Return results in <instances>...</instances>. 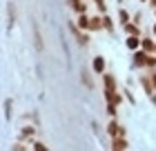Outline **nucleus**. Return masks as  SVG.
<instances>
[{"label":"nucleus","mask_w":156,"mask_h":151,"mask_svg":"<svg viewBox=\"0 0 156 151\" xmlns=\"http://www.w3.org/2000/svg\"><path fill=\"white\" fill-rule=\"evenodd\" d=\"M69 31L74 33V38H76V42H78L80 47H87V45H89V36H87V31H83L76 22H69Z\"/></svg>","instance_id":"f257e3e1"},{"label":"nucleus","mask_w":156,"mask_h":151,"mask_svg":"<svg viewBox=\"0 0 156 151\" xmlns=\"http://www.w3.org/2000/svg\"><path fill=\"white\" fill-rule=\"evenodd\" d=\"M147 58H150V53L143 51V49L134 51V67H136V69H145L147 67Z\"/></svg>","instance_id":"f03ea898"},{"label":"nucleus","mask_w":156,"mask_h":151,"mask_svg":"<svg viewBox=\"0 0 156 151\" xmlns=\"http://www.w3.org/2000/svg\"><path fill=\"white\" fill-rule=\"evenodd\" d=\"M107 136H109V138H116V136H125V127H123V125H118L116 118H112V122L107 125Z\"/></svg>","instance_id":"7ed1b4c3"},{"label":"nucleus","mask_w":156,"mask_h":151,"mask_svg":"<svg viewBox=\"0 0 156 151\" xmlns=\"http://www.w3.org/2000/svg\"><path fill=\"white\" fill-rule=\"evenodd\" d=\"M140 36H127L125 38V45H127V49H129V51H138L140 49Z\"/></svg>","instance_id":"20e7f679"},{"label":"nucleus","mask_w":156,"mask_h":151,"mask_svg":"<svg viewBox=\"0 0 156 151\" xmlns=\"http://www.w3.org/2000/svg\"><path fill=\"white\" fill-rule=\"evenodd\" d=\"M76 25L80 27L83 31H89V27H91V16H89V13H78Z\"/></svg>","instance_id":"39448f33"},{"label":"nucleus","mask_w":156,"mask_h":151,"mask_svg":"<svg viewBox=\"0 0 156 151\" xmlns=\"http://www.w3.org/2000/svg\"><path fill=\"white\" fill-rule=\"evenodd\" d=\"M91 69H94V74H98V76L105 74V58L103 56H96V58L91 60Z\"/></svg>","instance_id":"423d86ee"},{"label":"nucleus","mask_w":156,"mask_h":151,"mask_svg":"<svg viewBox=\"0 0 156 151\" xmlns=\"http://www.w3.org/2000/svg\"><path fill=\"white\" fill-rule=\"evenodd\" d=\"M138 80H140V84H143V89H145V93H147V96L156 93V89H154V82H152V76H140Z\"/></svg>","instance_id":"0eeeda50"},{"label":"nucleus","mask_w":156,"mask_h":151,"mask_svg":"<svg viewBox=\"0 0 156 151\" xmlns=\"http://www.w3.org/2000/svg\"><path fill=\"white\" fill-rule=\"evenodd\" d=\"M36 133H38L36 127L27 125V127H23V131H20V140H34V138H36Z\"/></svg>","instance_id":"6e6552de"},{"label":"nucleus","mask_w":156,"mask_h":151,"mask_svg":"<svg viewBox=\"0 0 156 151\" xmlns=\"http://www.w3.org/2000/svg\"><path fill=\"white\" fill-rule=\"evenodd\" d=\"M105 100H107V105H120L123 102V96H120L118 91H105Z\"/></svg>","instance_id":"1a4fd4ad"},{"label":"nucleus","mask_w":156,"mask_h":151,"mask_svg":"<svg viewBox=\"0 0 156 151\" xmlns=\"http://www.w3.org/2000/svg\"><path fill=\"white\" fill-rule=\"evenodd\" d=\"M123 31L127 36H140V25L138 22H125L123 25Z\"/></svg>","instance_id":"9d476101"},{"label":"nucleus","mask_w":156,"mask_h":151,"mask_svg":"<svg viewBox=\"0 0 156 151\" xmlns=\"http://www.w3.org/2000/svg\"><path fill=\"white\" fill-rule=\"evenodd\" d=\"M103 84H105V91H116V78L112 74H103Z\"/></svg>","instance_id":"9b49d317"},{"label":"nucleus","mask_w":156,"mask_h":151,"mask_svg":"<svg viewBox=\"0 0 156 151\" xmlns=\"http://www.w3.org/2000/svg\"><path fill=\"white\" fill-rule=\"evenodd\" d=\"M129 145H127V140H125V136H116V138H112V149H116V151H123L127 149Z\"/></svg>","instance_id":"f8f14e48"},{"label":"nucleus","mask_w":156,"mask_h":151,"mask_svg":"<svg viewBox=\"0 0 156 151\" xmlns=\"http://www.w3.org/2000/svg\"><path fill=\"white\" fill-rule=\"evenodd\" d=\"M69 9H74L76 13H87V5L85 0H69Z\"/></svg>","instance_id":"ddd939ff"},{"label":"nucleus","mask_w":156,"mask_h":151,"mask_svg":"<svg viewBox=\"0 0 156 151\" xmlns=\"http://www.w3.org/2000/svg\"><path fill=\"white\" fill-rule=\"evenodd\" d=\"M140 49H143V51H147V53H154L156 40H152V38H143V40H140Z\"/></svg>","instance_id":"4468645a"},{"label":"nucleus","mask_w":156,"mask_h":151,"mask_svg":"<svg viewBox=\"0 0 156 151\" xmlns=\"http://www.w3.org/2000/svg\"><path fill=\"white\" fill-rule=\"evenodd\" d=\"M34 40H36V49H38V51H42V49H45V45H42V36H40L38 22H34Z\"/></svg>","instance_id":"2eb2a0df"},{"label":"nucleus","mask_w":156,"mask_h":151,"mask_svg":"<svg viewBox=\"0 0 156 151\" xmlns=\"http://www.w3.org/2000/svg\"><path fill=\"white\" fill-rule=\"evenodd\" d=\"M80 80H83V84H85L87 89H94V87H96V84H94V80H91V78H89V74H87V69H80Z\"/></svg>","instance_id":"dca6fc26"},{"label":"nucleus","mask_w":156,"mask_h":151,"mask_svg":"<svg viewBox=\"0 0 156 151\" xmlns=\"http://www.w3.org/2000/svg\"><path fill=\"white\" fill-rule=\"evenodd\" d=\"M7 11H9V27H11L13 22H16V16H18V13H16V5L9 2V5H7Z\"/></svg>","instance_id":"f3484780"},{"label":"nucleus","mask_w":156,"mask_h":151,"mask_svg":"<svg viewBox=\"0 0 156 151\" xmlns=\"http://www.w3.org/2000/svg\"><path fill=\"white\" fill-rule=\"evenodd\" d=\"M103 29H107V31H114V22H112V18L107 16V13H103Z\"/></svg>","instance_id":"a211bd4d"},{"label":"nucleus","mask_w":156,"mask_h":151,"mask_svg":"<svg viewBox=\"0 0 156 151\" xmlns=\"http://www.w3.org/2000/svg\"><path fill=\"white\" fill-rule=\"evenodd\" d=\"M118 22H120V25L129 22V13H127L125 9H120V11H118Z\"/></svg>","instance_id":"6ab92c4d"},{"label":"nucleus","mask_w":156,"mask_h":151,"mask_svg":"<svg viewBox=\"0 0 156 151\" xmlns=\"http://www.w3.org/2000/svg\"><path fill=\"white\" fill-rule=\"evenodd\" d=\"M31 149H36V151H45L47 147H45V142H38V140H34V142H31Z\"/></svg>","instance_id":"aec40b11"},{"label":"nucleus","mask_w":156,"mask_h":151,"mask_svg":"<svg viewBox=\"0 0 156 151\" xmlns=\"http://www.w3.org/2000/svg\"><path fill=\"white\" fill-rule=\"evenodd\" d=\"M5 111H7V120L11 118V100H7L5 102Z\"/></svg>","instance_id":"412c9836"},{"label":"nucleus","mask_w":156,"mask_h":151,"mask_svg":"<svg viewBox=\"0 0 156 151\" xmlns=\"http://www.w3.org/2000/svg\"><path fill=\"white\" fill-rule=\"evenodd\" d=\"M107 113L112 118H116V105H107Z\"/></svg>","instance_id":"4be33fe9"},{"label":"nucleus","mask_w":156,"mask_h":151,"mask_svg":"<svg viewBox=\"0 0 156 151\" xmlns=\"http://www.w3.org/2000/svg\"><path fill=\"white\" fill-rule=\"evenodd\" d=\"M94 2H96V7H98V11L105 13V0H94Z\"/></svg>","instance_id":"5701e85b"},{"label":"nucleus","mask_w":156,"mask_h":151,"mask_svg":"<svg viewBox=\"0 0 156 151\" xmlns=\"http://www.w3.org/2000/svg\"><path fill=\"white\" fill-rule=\"evenodd\" d=\"M125 96H127V100H129V102H132V105H136V100H134V96H132V93H129V91H125Z\"/></svg>","instance_id":"b1692460"},{"label":"nucleus","mask_w":156,"mask_h":151,"mask_svg":"<svg viewBox=\"0 0 156 151\" xmlns=\"http://www.w3.org/2000/svg\"><path fill=\"white\" fill-rule=\"evenodd\" d=\"M150 76H152V82H154V89H156V69L152 71V74H150Z\"/></svg>","instance_id":"393cba45"},{"label":"nucleus","mask_w":156,"mask_h":151,"mask_svg":"<svg viewBox=\"0 0 156 151\" xmlns=\"http://www.w3.org/2000/svg\"><path fill=\"white\" fill-rule=\"evenodd\" d=\"M150 98H152V102L156 105V93H152V96H150Z\"/></svg>","instance_id":"a878e982"},{"label":"nucleus","mask_w":156,"mask_h":151,"mask_svg":"<svg viewBox=\"0 0 156 151\" xmlns=\"http://www.w3.org/2000/svg\"><path fill=\"white\" fill-rule=\"evenodd\" d=\"M150 5L154 7V9H156V0H150Z\"/></svg>","instance_id":"bb28decb"},{"label":"nucleus","mask_w":156,"mask_h":151,"mask_svg":"<svg viewBox=\"0 0 156 151\" xmlns=\"http://www.w3.org/2000/svg\"><path fill=\"white\" fill-rule=\"evenodd\" d=\"M152 33H154V36H156V25H154V27H152Z\"/></svg>","instance_id":"cd10ccee"},{"label":"nucleus","mask_w":156,"mask_h":151,"mask_svg":"<svg viewBox=\"0 0 156 151\" xmlns=\"http://www.w3.org/2000/svg\"><path fill=\"white\" fill-rule=\"evenodd\" d=\"M140 2H150V0H140Z\"/></svg>","instance_id":"c85d7f7f"},{"label":"nucleus","mask_w":156,"mask_h":151,"mask_svg":"<svg viewBox=\"0 0 156 151\" xmlns=\"http://www.w3.org/2000/svg\"><path fill=\"white\" fill-rule=\"evenodd\" d=\"M118 2H123V0H118Z\"/></svg>","instance_id":"c756f323"},{"label":"nucleus","mask_w":156,"mask_h":151,"mask_svg":"<svg viewBox=\"0 0 156 151\" xmlns=\"http://www.w3.org/2000/svg\"><path fill=\"white\" fill-rule=\"evenodd\" d=\"M154 53H156V49H154Z\"/></svg>","instance_id":"7c9ffc66"},{"label":"nucleus","mask_w":156,"mask_h":151,"mask_svg":"<svg viewBox=\"0 0 156 151\" xmlns=\"http://www.w3.org/2000/svg\"><path fill=\"white\" fill-rule=\"evenodd\" d=\"M154 13H156V9H154Z\"/></svg>","instance_id":"2f4dec72"}]
</instances>
